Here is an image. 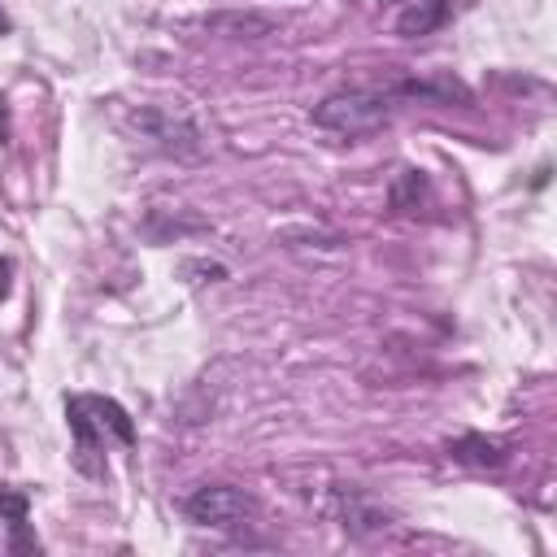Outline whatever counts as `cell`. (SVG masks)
Instances as JSON below:
<instances>
[{"label":"cell","instance_id":"cell-1","mask_svg":"<svg viewBox=\"0 0 557 557\" xmlns=\"http://www.w3.org/2000/svg\"><path fill=\"white\" fill-rule=\"evenodd\" d=\"M392 91L387 87H344L313 104V126L331 135H370L387 126L392 117Z\"/></svg>","mask_w":557,"mask_h":557},{"label":"cell","instance_id":"cell-2","mask_svg":"<svg viewBox=\"0 0 557 557\" xmlns=\"http://www.w3.org/2000/svg\"><path fill=\"white\" fill-rule=\"evenodd\" d=\"M183 513L196 522V527H213V531H235L244 522L257 518V500L235 487V483H205L196 487L187 500H183Z\"/></svg>","mask_w":557,"mask_h":557},{"label":"cell","instance_id":"cell-3","mask_svg":"<svg viewBox=\"0 0 557 557\" xmlns=\"http://www.w3.org/2000/svg\"><path fill=\"white\" fill-rule=\"evenodd\" d=\"M65 422H70V435H74V466L87 474V479H104V431L91 422V413L74 400H65Z\"/></svg>","mask_w":557,"mask_h":557},{"label":"cell","instance_id":"cell-4","mask_svg":"<svg viewBox=\"0 0 557 557\" xmlns=\"http://www.w3.org/2000/svg\"><path fill=\"white\" fill-rule=\"evenodd\" d=\"M131 122H135L144 135H152L161 148H170V152H196V148H200V131H196V122L183 117V113H170V109H139Z\"/></svg>","mask_w":557,"mask_h":557},{"label":"cell","instance_id":"cell-5","mask_svg":"<svg viewBox=\"0 0 557 557\" xmlns=\"http://www.w3.org/2000/svg\"><path fill=\"white\" fill-rule=\"evenodd\" d=\"M392 96H409V100H431V104H470V87L453 74H435V78H400L387 87Z\"/></svg>","mask_w":557,"mask_h":557},{"label":"cell","instance_id":"cell-6","mask_svg":"<svg viewBox=\"0 0 557 557\" xmlns=\"http://www.w3.org/2000/svg\"><path fill=\"white\" fill-rule=\"evenodd\" d=\"M448 17H453L448 0H405L400 13H396V35L400 39H418V35L440 30Z\"/></svg>","mask_w":557,"mask_h":557},{"label":"cell","instance_id":"cell-7","mask_svg":"<svg viewBox=\"0 0 557 557\" xmlns=\"http://www.w3.org/2000/svg\"><path fill=\"white\" fill-rule=\"evenodd\" d=\"M448 453H453L457 461H466V466H479V470H496V466L509 461L505 444H500V440H487V435H479V431H466V435L448 440Z\"/></svg>","mask_w":557,"mask_h":557},{"label":"cell","instance_id":"cell-8","mask_svg":"<svg viewBox=\"0 0 557 557\" xmlns=\"http://www.w3.org/2000/svg\"><path fill=\"white\" fill-rule=\"evenodd\" d=\"M78 405L91 413V422L104 435H113L117 444H135V422H131V413L117 400H109V396H78Z\"/></svg>","mask_w":557,"mask_h":557},{"label":"cell","instance_id":"cell-9","mask_svg":"<svg viewBox=\"0 0 557 557\" xmlns=\"http://www.w3.org/2000/svg\"><path fill=\"white\" fill-rule=\"evenodd\" d=\"M278 22L270 13H209L205 17V30H218V35H231V39H265Z\"/></svg>","mask_w":557,"mask_h":557},{"label":"cell","instance_id":"cell-10","mask_svg":"<svg viewBox=\"0 0 557 557\" xmlns=\"http://www.w3.org/2000/svg\"><path fill=\"white\" fill-rule=\"evenodd\" d=\"M426 196V174L422 170H396L392 187H387V205L392 209H418V200Z\"/></svg>","mask_w":557,"mask_h":557},{"label":"cell","instance_id":"cell-11","mask_svg":"<svg viewBox=\"0 0 557 557\" xmlns=\"http://www.w3.org/2000/svg\"><path fill=\"white\" fill-rule=\"evenodd\" d=\"M26 509H30V500H26V492H13V487H0V513L9 518V527H13V540H17V548H22V531H26Z\"/></svg>","mask_w":557,"mask_h":557},{"label":"cell","instance_id":"cell-12","mask_svg":"<svg viewBox=\"0 0 557 557\" xmlns=\"http://www.w3.org/2000/svg\"><path fill=\"white\" fill-rule=\"evenodd\" d=\"M4 126H9V109H4V100H0V139H4Z\"/></svg>","mask_w":557,"mask_h":557},{"label":"cell","instance_id":"cell-13","mask_svg":"<svg viewBox=\"0 0 557 557\" xmlns=\"http://www.w3.org/2000/svg\"><path fill=\"white\" fill-rule=\"evenodd\" d=\"M9 30H13V22H9V13L0 9V35H9Z\"/></svg>","mask_w":557,"mask_h":557}]
</instances>
